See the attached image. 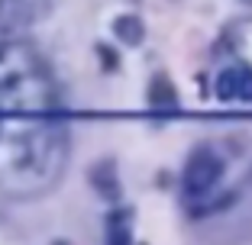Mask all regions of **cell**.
I'll use <instances>...</instances> for the list:
<instances>
[{"label":"cell","instance_id":"obj_4","mask_svg":"<svg viewBox=\"0 0 252 245\" xmlns=\"http://www.w3.org/2000/svg\"><path fill=\"white\" fill-rule=\"evenodd\" d=\"M149 104H152V107H162V110H171V107L178 104V94H175V87H171L168 78L158 75L156 81H152V87H149Z\"/></svg>","mask_w":252,"mask_h":245},{"label":"cell","instance_id":"obj_6","mask_svg":"<svg viewBox=\"0 0 252 245\" xmlns=\"http://www.w3.org/2000/svg\"><path fill=\"white\" fill-rule=\"evenodd\" d=\"M107 245H129V229H126V216L123 213L110 216V236H107Z\"/></svg>","mask_w":252,"mask_h":245},{"label":"cell","instance_id":"obj_9","mask_svg":"<svg viewBox=\"0 0 252 245\" xmlns=\"http://www.w3.org/2000/svg\"><path fill=\"white\" fill-rule=\"evenodd\" d=\"M249 3H252V0H249Z\"/></svg>","mask_w":252,"mask_h":245},{"label":"cell","instance_id":"obj_5","mask_svg":"<svg viewBox=\"0 0 252 245\" xmlns=\"http://www.w3.org/2000/svg\"><path fill=\"white\" fill-rule=\"evenodd\" d=\"M113 32H117V39H120V42H126V45H139L142 36H146L139 16H120V20L113 23Z\"/></svg>","mask_w":252,"mask_h":245},{"label":"cell","instance_id":"obj_2","mask_svg":"<svg viewBox=\"0 0 252 245\" xmlns=\"http://www.w3.org/2000/svg\"><path fill=\"white\" fill-rule=\"evenodd\" d=\"M217 97L220 100H252V71L249 68H226L217 81Z\"/></svg>","mask_w":252,"mask_h":245},{"label":"cell","instance_id":"obj_1","mask_svg":"<svg viewBox=\"0 0 252 245\" xmlns=\"http://www.w3.org/2000/svg\"><path fill=\"white\" fill-rule=\"evenodd\" d=\"M223 178V158L214 155L210 149H197L191 155L185 168V178H181V187H185L188 197H200V193H210Z\"/></svg>","mask_w":252,"mask_h":245},{"label":"cell","instance_id":"obj_3","mask_svg":"<svg viewBox=\"0 0 252 245\" xmlns=\"http://www.w3.org/2000/svg\"><path fill=\"white\" fill-rule=\"evenodd\" d=\"M91 181H94L97 193H104L107 200H117L120 197V184H117V168L113 162H100L91 168Z\"/></svg>","mask_w":252,"mask_h":245},{"label":"cell","instance_id":"obj_8","mask_svg":"<svg viewBox=\"0 0 252 245\" xmlns=\"http://www.w3.org/2000/svg\"><path fill=\"white\" fill-rule=\"evenodd\" d=\"M55 245H65V242H55Z\"/></svg>","mask_w":252,"mask_h":245},{"label":"cell","instance_id":"obj_7","mask_svg":"<svg viewBox=\"0 0 252 245\" xmlns=\"http://www.w3.org/2000/svg\"><path fill=\"white\" fill-rule=\"evenodd\" d=\"M97 55L104 58V65H107V68H113V65H117V58H113V52L107 49V45H100V49H97Z\"/></svg>","mask_w":252,"mask_h":245}]
</instances>
